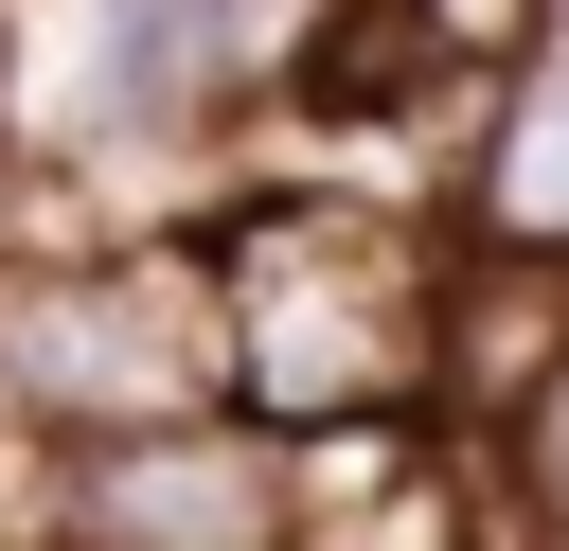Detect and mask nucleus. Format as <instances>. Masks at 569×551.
Masks as SVG:
<instances>
[{"label":"nucleus","instance_id":"nucleus-1","mask_svg":"<svg viewBox=\"0 0 569 551\" xmlns=\"http://www.w3.org/2000/svg\"><path fill=\"white\" fill-rule=\"evenodd\" d=\"M213 302H231V409L284 444H445V355H462V213L427 178L356 160H267L196 213Z\"/></svg>","mask_w":569,"mask_h":551},{"label":"nucleus","instance_id":"nucleus-2","mask_svg":"<svg viewBox=\"0 0 569 551\" xmlns=\"http://www.w3.org/2000/svg\"><path fill=\"white\" fill-rule=\"evenodd\" d=\"M231 409V302L196 213H89V178H18L0 213V462H89Z\"/></svg>","mask_w":569,"mask_h":551},{"label":"nucleus","instance_id":"nucleus-3","mask_svg":"<svg viewBox=\"0 0 569 551\" xmlns=\"http://www.w3.org/2000/svg\"><path fill=\"white\" fill-rule=\"evenodd\" d=\"M18 551H320V444L213 409L160 444L18 462Z\"/></svg>","mask_w":569,"mask_h":551},{"label":"nucleus","instance_id":"nucleus-4","mask_svg":"<svg viewBox=\"0 0 569 551\" xmlns=\"http://www.w3.org/2000/svg\"><path fill=\"white\" fill-rule=\"evenodd\" d=\"M445 213H462V249H480V267H551V284H569V36L462 107Z\"/></svg>","mask_w":569,"mask_h":551},{"label":"nucleus","instance_id":"nucleus-5","mask_svg":"<svg viewBox=\"0 0 569 551\" xmlns=\"http://www.w3.org/2000/svg\"><path fill=\"white\" fill-rule=\"evenodd\" d=\"M391 18L445 53V89H498V71H533L569 36V0H391Z\"/></svg>","mask_w":569,"mask_h":551},{"label":"nucleus","instance_id":"nucleus-6","mask_svg":"<svg viewBox=\"0 0 569 551\" xmlns=\"http://www.w3.org/2000/svg\"><path fill=\"white\" fill-rule=\"evenodd\" d=\"M480 462H498V498H516V533H533V551H569V355L533 373V409H516V427H498Z\"/></svg>","mask_w":569,"mask_h":551}]
</instances>
